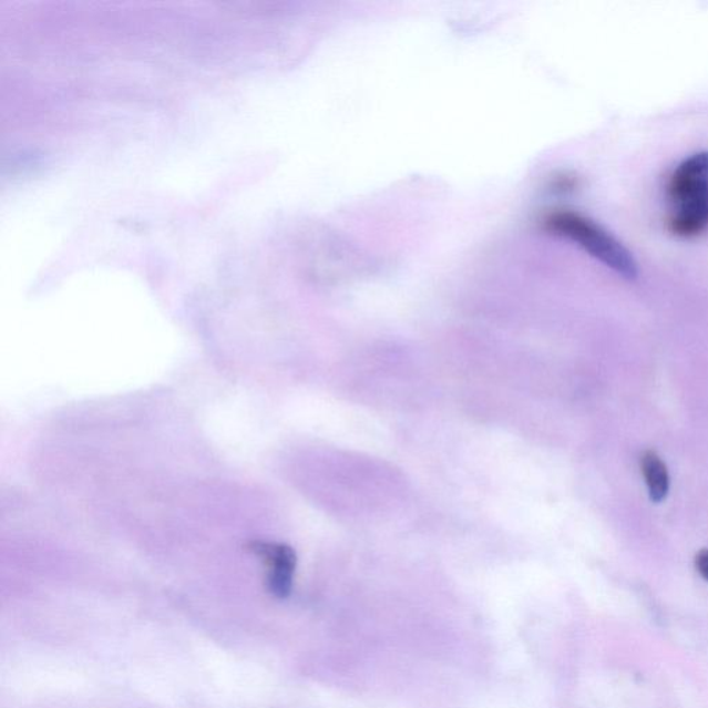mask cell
I'll list each match as a JSON object with an SVG mask.
<instances>
[{"instance_id":"cell-1","label":"cell","mask_w":708,"mask_h":708,"mask_svg":"<svg viewBox=\"0 0 708 708\" xmlns=\"http://www.w3.org/2000/svg\"><path fill=\"white\" fill-rule=\"evenodd\" d=\"M673 209L668 227L677 237L692 238L708 227V152L684 160L668 182Z\"/></svg>"},{"instance_id":"cell-2","label":"cell","mask_w":708,"mask_h":708,"mask_svg":"<svg viewBox=\"0 0 708 708\" xmlns=\"http://www.w3.org/2000/svg\"><path fill=\"white\" fill-rule=\"evenodd\" d=\"M544 226L546 232L571 239L593 258L615 270L617 275L627 280L637 278L638 265L633 254L589 217L573 211L556 209L544 217Z\"/></svg>"},{"instance_id":"cell-3","label":"cell","mask_w":708,"mask_h":708,"mask_svg":"<svg viewBox=\"0 0 708 708\" xmlns=\"http://www.w3.org/2000/svg\"><path fill=\"white\" fill-rule=\"evenodd\" d=\"M248 550L259 556L269 567L267 588L276 598H287L293 591L295 568H297V554L291 546L264 541H253Z\"/></svg>"},{"instance_id":"cell-4","label":"cell","mask_w":708,"mask_h":708,"mask_svg":"<svg viewBox=\"0 0 708 708\" xmlns=\"http://www.w3.org/2000/svg\"><path fill=\"white\" fill-rule=\"evenodd\" d=\"M640 470L649 489L650 500L656 504L663 503L670 492V475L665 462L655 451H645L640 459Z\"/></svg>"},{"instance_id":"cell-5","label":"cell","mask_w":708,"mask_h":708,"mask_svg":"<svg viewBox=\"0 0 708 708\" xmlns=\"http://www.w3.org/2000/svg\"><path fill=\"white\" fill-rule=\"evenodd\" d=\"M695 563L700 576L708 582V550H701L699 554L696 555Z\"/></svg>"}]
</instances>
